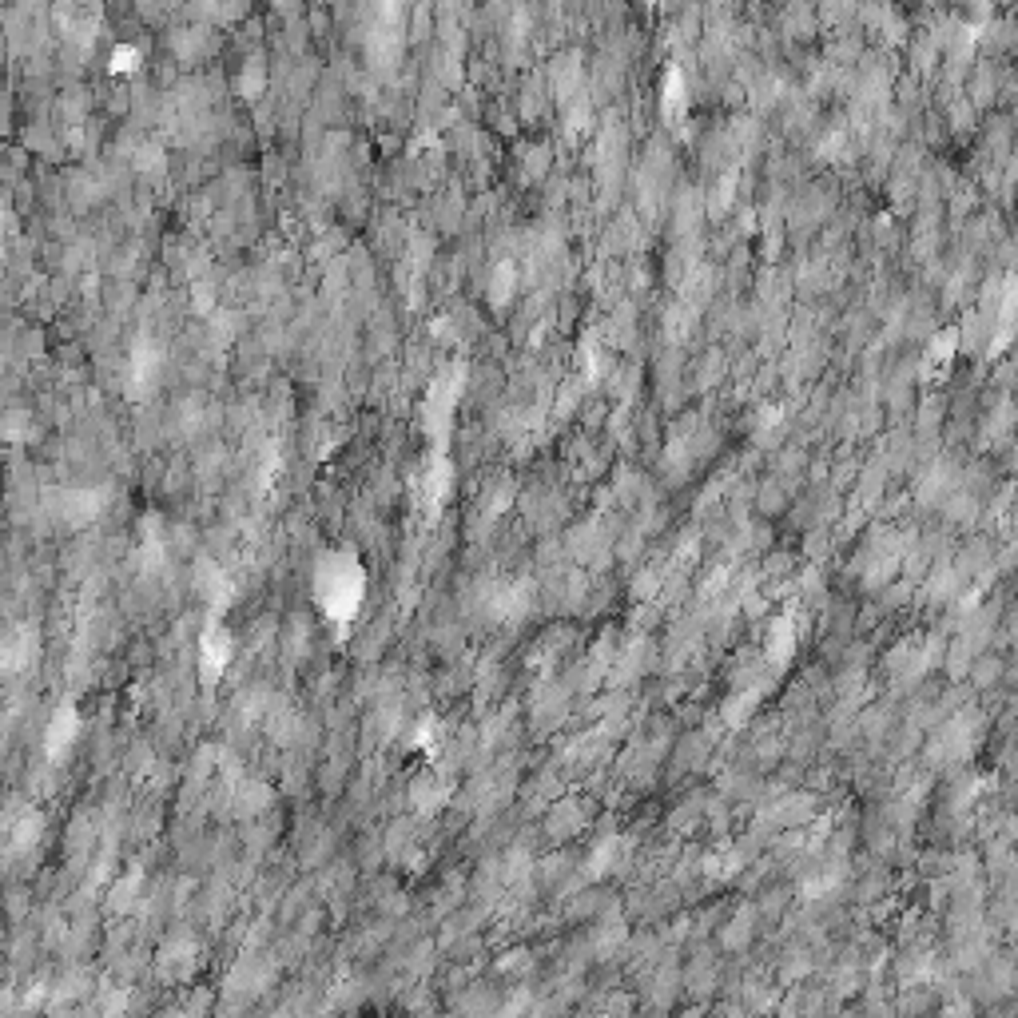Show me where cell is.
Instances as JSON below:
<instances>
[{
  "instance_id": "cell-1",
  "label": "cell",
  "mask_w": 1018,
  "mask_h": 1018,
  "mask_svg": "<svg viewBox=\"0 0 1018 1018\" xmlns=\"http://www.w3.org/2000/svg\"><path fill=\"white\" fill-rule=\"evenodd\" d=\"M362 593H366V577L358 569V561L350 553H327L319 561V573H315V597L319 605L335 617V621H350L362 605Z\"/></svg>"
},
{
  "instance_id": "cell-2",
  "label": "cell",
  "mask_w": 1018,
  "mask_h": 1018,
  "mask_svg": "<svg viewBox=\"0 0 1018 1018\" xmlns=\"http://www.w3.org/2000/svg\"><path fill=\"white\" fill-rule=\"evenodd\" d=\"M160 374H164V346L140 339L128 350V390H132L136 398H144V394L156 390Z\"/></svg>"
},
{
  "instance_id": "cell-3",
  "label": "cell",
  "mask_w": 1018,
  "mask_h": 1018,
  "mask_svg": "<svg viewBox=\"0 0 1018 1018\" xmlns=\"http://www.w3.org/2000/svg\"><path fill=\"white\" fill-rule=\"evenodd\" d=\"M36 661V629L12 625L0 637V673H24Z\"/></svg>"
},
{
  "instance_id": "cell-4",
  "label": "cell",
  "mask_w": 1018,
  "mask_h": 1018,
  "mask_svg": "<svg viewBox=\"0 0 1018 1018\" xmlns=\"http://www.w3.org/2000/svg\"><path fill=\"white\" fill-rule=\"evenodd\" d=\"M104 502H108V490H64L60 498H56V513L68 521V525H84V521H92V517H100L104 513Z\"/></svg>"
},
{
  "instance_id": "cell-5",
  "label": "cell",
  "mask_w": 1018,
  "mask_h": 1018,
  "mask_svg": "<svg viewBox=\"0 0 1018 1018\" xmlns=\"http://www.w3.org/2000/svg\"><path fill=\"white\" fill-rule=\"evenodd\" d=\"M76 732H80V716H76V708H60V712L52 716V724H48V736H44L48 756H52V760H56V756H64V752L72 748Z\"/></svg>"
},
{
  "instance_id": "cell-6",
  "label": "cell",
  "mask_w": 1018,
  "mask_h": 1018,
  "mask_svg": "<svg viewBox=\"0 0 1018 1018\" xmlns=\"http://www.w3.org/2000/svg\"><path fill=\"white\" fill-rule=\"evenodd\" d=\"M545 828H549V836H553V840H569V836H577V832L585 828V812H581V804H577V800H557V804L549 808V816H545Z\"/></svg>"
},
{
  "instance_id": "cell-7",
  "label": "cell",
  "mask_w": 1018,
  "mask_h": 1018,
  "mask_svg": "<svg viewBox=\"0 0 1018 1018\" xmlns=\"http://www.w3.org/2000/svg\"><path fill=\"white\" fill-rule=\"evenodd\" d=\"M56 20H60V28H64V36H68V40H80V44H88V40H92V32H96V20H100V12H96V8H80V4H68V8H60V12H56Z\"/></svg>"
},
{
  "instance_id": "cell-8",
  "label": "cell",
  "mask_w": 1018,
  "mask_h": 1018,
  "mask_svg": "<svg viewBox=\"0 0 1018 1018\" xmlns=\"http://www.w3.org/2000/svg\"><path fill=\"white\" fill-rule=\"evenodd\" d=\"M191 967H195V943L191 939H171L168 951L160 955V971L168 979H187Z\"/></svg>"
},
{
  "instance_id": "cell-9",
  "label": "cell",
  "mask_w": 1018,
  "mask_h": 1018,
  "mask_svg": "<svg viewBox=\"0 0 1018 1018\" xmlns=\"http://www.w3.org/2000/svg\"><path fill=\"white\" fill-rule=\"evenodd\" d=\"M199 657H203V673H207V677H215V673L227 665V657H231V641H227V633L207 629V633H203V641H199Z\"/></svg>"
},
{
  "instance_id": "cell-10",
  "label": "cell",
  "mask_w": 1018,
  "mask_h": 1018,
  "mask_svg": "<svg viewBox=\"0 0 1018 1018\" xmlns=\"http://www.w3.org/2000/svg\"><path fill=\"white\" fill-rule=\"evenodd\" d=\"M525 513H529V521H537L545 529V525H553L561 517V498L553 490H533V498L525 502Z\"/></svg>"
},
{
  "instance_id": "cell-11",
  "label": "cell",
  "mask_w": 1018,
  "mask_h": 1018,
  "mask_svg": "<svg viewBox=\"0 0 1018 1018\" xmlns=\"http://www.w3.org/2000/svg\"><path fill=\"white\" fill-rule=\"evenodd\" d=\"M756 915H752V907H744L728 927H724V947H732V951H744L748 943H752V935H756V923H752Z\"/></svg>"
},
{
  "instance_id": "cell-12",
  "label": "cell",
  "mask_w": 1018,
  "mask_h": 1018,
  "mask_svg": "<svg viewBox=\"0 0 1018 1018\" xmlns=\"http://www.w3.org/2000/svg\"><path fill=\"white\" fill-rule=\"evenodd\" d=\"M32 434H36V426H32V418H28L24 410L0 414V438H4V442H28Z\"/></svg>"
},
{
  "instance_id": "cell-13",
  "label": "cell",
  "mask_w": 1018,
  "mask_h": 1018,
  "mask_svg": "<svg viewBox=\"0 0 1018 1018\" xmlns=\"http://www.w3.org/2000/svg\"><path fill=\"white\" fill-rule=\"evenodd\" d=\"M509 295H513V267H509V263H498V271H494V279H490V299H494V307H506Z\"/></svg>"
},
{
  "instance_id": "cell-14",
  "label": "cell",
  "mask_w": 1018,
  "mask_h": 1018,
  "mask_svg": "<svg viewBox=\"0 0 1018 1018\" xmlns=\"http://www.w3.org/2000/svg\"><path fill=\"white\" fill-rule=\"evenodd\" d=\"M545 171H549V148H545V144L525 148V179H529V183H537Z\"/></svg>"
},
{
  "instance_id": "cell-15",
  "label": "cell",
  "mask_w": 1018,
  "mask_h": 1018,
  "mask_svg": "<svg viewBox=\"0 0 1018 1018\" xmlns=\"http://www.w3.org/2000/svg\"><path fill=\"white\" fill-rule=\"evenodd\" d=\"M756 502H760L764 513H776V509L788 502V494H784L776 482H764V486H760V494H756Z\"/></svg>"
},
{
  "instance_id": "cell-16",
  "label": "cell",
  "mask_w": 1018,
  "mask_h": 1018,
  "mask_svg": "<svg viewBox=\"0 0 1018 1018\" xmlns=\"http://www.w3.org/2000/svg\"><path fill=\"white\" fill-rule=\"evenodd\" d=\"M136 64H140V52H136V48H116V56H112V68H116V72H136Z\"/></svg>"
},
{
  "instance_id": "cell-17",
  "label": "cell",
  "mask_w": 1018,
  "mask_h": 1018,
  "mask_svg": "<svg viewBox=\"0 0 1018 1018\" xmlns=\"http://www.w3.org/2000/svg\"><path fill=\"white\" fill-rule=\"evenodd\" d=\"M533 967V959L525 955V951H509V959H502V971L506 975H525Z\"/></svg>"
}]
</instances>
